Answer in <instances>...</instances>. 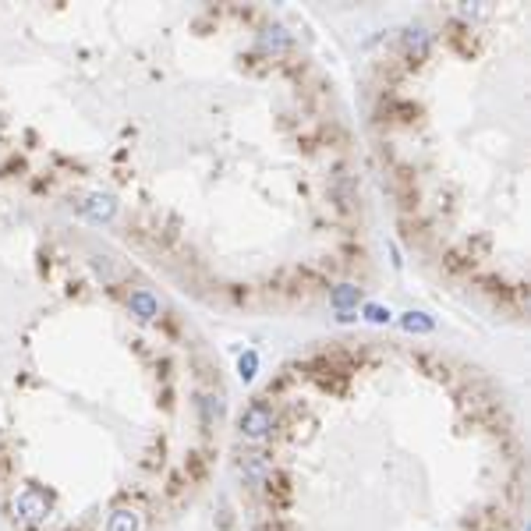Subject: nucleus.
<instances>
[{
	"label": "nucleus",
	"instance_id": "1",
	"mask_svg": "<svg viewBox=\"0 0 531 531\" xmlns=\"http://www.w3.org/2000/svg\"><path fill=\"white\" fill-rule=\"evenodd\" d=\"M273 425H276V415H273V407L266 404V400H252V404L241 411V418H237L241 436H244V439H252V443H259V439H266V436H273Z\"/></svg>",
	"mask_w": 531,
	"mask_h": 531
},
{
	"label": "nucleus",
	"instance_id": "2",
	"mask_svg": "<svg viewBox=\"0 0 531 531\" xmlns=\"http://www.w3.org/2000/svg\"><path fill=\"white\" fill-rule=\"evenodd\" d=\"M14 514L22 517V521H29V524L47 521V514H50V496H47L39 485L22 489V493L14 496Z\"/></svg>",
	"mask_w": 531,
	"mask_h": 531
},
{
	"label": "nucleus",
	"instance_id": "3",
	"mask_svg": "<svg viewBox=\"0 0 531 531\" xmlns=\"http://www.w3.org/2000/svg\"><path fill=\"white\" fill-rule=\"evenodd\" d=\"M237 467H241V475H244V482H248V485H266V482H270V475H273V464H270V457H266V454H244Z\"/></svg>",
	"mask_w": 531,
	"mask_h": 531
},
{
	"label": "nucleus",
	"instance_id": "4",
	"mask_svg": "<svg viewBox=\"0 0 531 531\" xmlns=\"http://www.w3.org/2000/svg\"><path fill=\"white\" fill-rule=\"evenodd\" d=\"M128 309H131V315H138L142 322H153V319L159 315V301H156L149 291H131Z\"/></svg>",
	"mask_w": 531,
	"mask_h": 531
},
{
	"label": "nucleus",
	"instance_id": "5",
	"mask_svg": "<svg viewBox=\"0 0 531 531\" xmlns=\"http://www.w3.org/2000/svg\"><path fill=\"white\" fill-rule=\"evenodd\" d=\"M358 298H361V291L351 287V283H340V287L330 294V301H333V309H337V312H351L354 305H358Z\"/></svg>",
	"mask_w": 531,
	"mask_h": 531
},
{
	"label": "nucleus",
	"instance_id": "6",
	"mask_svg": "<svg viewBox=\"0 0 531 531\" xmlns=\"http://www.w3.org/2000/svg\"><path fill=\"white\" fill-rule=\"evenodd\" d=\"M107 531H138V514L135 510H114L107 521Z\"/></svg>",
	"mask_w": 531,
	"mask_h": 531
},
{
	"label": "nucleus",
	"instance_id": "7",
	"mask_svg": "<svg viewBox=\"0 0 531 531\" xmlns=\"http://www.w3.org/2000/svg\"><path fill=\"white\" fill-rule=\"evenodd\" d=\"M404 47L411 50V53H428V47H432V39H428V32L425 29H407L404 32Z\"/></svg>",
	"mask_w": 531,
	"mask_h": 531
},
{
	"label": "nucleus",
	"instance_id": "8",
	"mask_svg": "<svg viewBox=\"0 0 531 531\" xmlns=\"http://www.w3.org/2000/svg\"><path fill=\"white\" fill-rule=\"evenodd\" d=\"M400 326L407 333H432V319H425V312H407L400 319Z\"/></svg>",
	"mask_w": 531,
	"mask_h": 531
},
{
	"label": "nucleus",
	"instance_id": "9",
	"mask_svg": "<svg viewBox=\"0 0 531 531\" xmlns=\"http://www.w3.org/2000/svg\"><path fill=\"white\" fill-rule=\"evenodd\" d=\"M198 411H202V425H213V418L223 415L220 397H198Z\"/></svg>",
	"mask_w": 531,
	"mask_h": 531
},
{
	"label": "nucleus",
	"instance_id": "10",
	"mask_svg": "<svg viewBox=\"0 0 531 531\" xmlns=\"http://www.w3.org/2000/svg\"><path fill=\"white\" fill-rule=\"evenodd\" d=\"M255 369H259V354H255V351H244L241 361H237V376H241L244 383H252V379H255Z\"/></svg>",
	"mask_w": 531,
	"mask_h": 531
},
{
	"label": "nucleus",
	"instance_id": "11",
	"mask_svg": "<svg viewBox=\"0 0 531 531\" xmlns=\"http://www.w3.org/2000/svg\"><path fill=\"white\" fill-rule=\"evenodd\" d=\"M262 47L266 50H283V47H291V39L283 36V29H270V32L262 36Z\"/></svg>",
	"mask_w": 531,
	"mask_h": 531
},
{
	"label": "nucleus",
	"instance_id": "12",
	"mask_svg": "<svg viewBox=\"0 0 531 531\" xmlns=\"http://www.w3.org/2000/svg\"><path fill=\"white\" fill-rule=\"evenodd\" d=\"M365 319H369V322H390V309H379V305H369V309H365Z\"/></svg>",
	"mask_w": 531,
	"mask_h": 531
}]
</instances>
